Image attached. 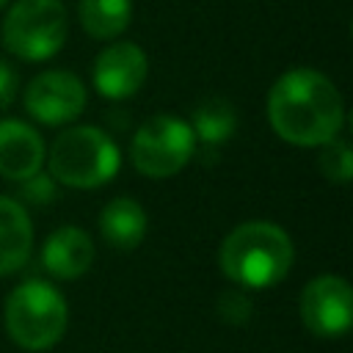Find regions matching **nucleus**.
I'll return each instance as SVG.
<instances>
[{
    "label": "nucleus",
    "mask_w": 353,
    "mask_h": 353,
    "mask_svg": "<svg viewBox=\"0 0 353 353\" xmlns=\"http://www.w3.org/2000/svg\"><path fill=\"white\" fill-rule=\"evenodd\" d=\"M268 119L281 141L323 146L339 135L345 108L336 85L325 74L314 69H290L268 94Z\"/></svg>",
    "instance_id": "1"
},
{
    "label": "nucleus",
    "mask_w": 353,
    "mask_h": 353,
    "mask_svg": "<svg viewBox=\"0 0 353 353\" xmlns=\"http://www.w3.org/2000/svg\"><path fill=\"white\" fill-rule=\"evenodd\" d=\"M218 262L221 270L243 287H273L292 268V240L276 223L248 221L226 234Z\"/></svg>",
    "instance_id": "2"
},
{
    "label": "nucleus",
    "mask_w": 353,
    "mask_h": 353,
    "mask_svg": "<svg viewBox=\"0 0 353 353\" xmlns=\"http://www.w3.org/2000/svg\"><path fill=\"white\" fill-rule=\"evenodd\" d=\"M121 154L99 127H72L50 149V176L69 188H99L119 171Z\"/></svg>",
    "instance_id": "3"
},
{
    "label": "nucleus",
    "mask_w": 353,
    "mask_h": 353,
    "mask_svg": "<svg viewBox=\"0 0 353 353\" xmlns=\"http://www.w3.org/2000/svg\"><path fill=\"white\" fill-rule=\"evenodd\" d=\"M66 303L47 281H25L6 301V328L19 347L47 350L66 331Z\"/></svg>",
    "instance_id": "4"
},
{
    "label": "nucleus",
    "mask_w": 353,
    "mask_h": 353,
    "mask_svg": "<svg viewBox=\"0 0 353 353\" xmlns=\"http://www.w3.org/2000/svg\"><path fill=\"white\" fill-rule=\"evenodd\" d=\"M66 8L61 0H17L3 22V44L25 61L52 58L66 41Z\"/></svg>",
    "instance_id": "5"
},
{
    "label": "nucleus",
    "mask_w": 353,
    "mask_h": 353,
    "mask_svg": "<svg viewBox=\"0 0 353 353\" xmlns=\"http://www.w3.org/2000/svg\"><path fill=\"white\" fill-rule=\"evenodd\" d=\"M193 149H196V135L190 124L165 113L146 119L135 130L130 143L132 165L152 179H165L182 171L185 163L193 157Z\"/></svg>",
    "instance_id": "6"
},
{
    "label": "nucleus",
    "mask_w": 353,
    "mask_h": 353,
    "mask_svg": "<svg viewBox=\"0 0 353 353\" xmlns=\"http://www.w3.org/2000/svg\"><path fill=\"white\" fill-rule=\"evenodd\" d=\"M85 108V85L72 72L50 69L25 88V110L41 124H66Z\"/></svg>",
    "instance_id": "7"
},
{
    "label": "nucleus",
    "mask_w": 353,
    "mask_h": 353,
    "mask_svg": "<svg viewBox=\"0 0 353 353\" xmlns=\"http://www.w3.org/2000/svg\"><path fill=\"white\" fill-rule=\"evenodd\" d=\"M353 292L339 276H317L301 292L303 325L317 336H339L350 328Z\"/></svg>",
    "instance_id": "8"
},
{
    "label": "nucleus",
    "mask_w": 353,
    "mask_h": 353,
    "mask_svg": "<svg viewBox=\"0 0 353 353\" xmlns=\"http://www.w3.org/2000/svg\"><path fill=\"white\" fill-rule=\"evenodd\" d=\"M146 72L149 63L143 50L132 41H116L94 61V88L108 99H127L143 85Z\"/></svg>",
    "instance_id": "9"
},
{
    "label": "nucleus",
    "mask_w": 353,
    "mask_h": 353,
    "mask_svg": "<svg viewBox=\"0 0 353 353\" xmlns=\"http://www.w3.org/2000/svg\"><path fill=\"white\" fill-rule=\"evenodd\" d=\"M44 163V141L41 135L17 119L0 121V174L6 179L22 182L36 174Z\"/></svg>",
    "instance_id": "10"
},
{
    "label": "nucleus",
    "mask_w": 353,
    "mask_h": 353,
    "mask_svg": "<svg viewBox=\"0 0 353 353\" xmlns=\"http://www.w3.org/2000/svg\"><path fill=\"white\" fill-rule=\"evenodd\" d=\"M91 262H94V243L77 226L55 229L41 248V265L55 279H77L91 268Z\"/></svg>",
    "instance_id": "11"
},
{
    "label": "nucleus",
    "mask_w": 353,
    "mask_h": 353,
    "mask_svg": "<svg viewBox=\"0 0 353 353\" xmlns=\"http://www.w3.org/2000/svg\"><path fill=\"white\" fill-rule=\"evenodd\" d=\"M33 245V226L25 207L8 196H0V276L19 270Z\"/></svg>",
    "instance_id": "12"
},
{
    "label": "nucleus",
    "mask_w": 353,
    "mask_h": 353,
    "mask_svg": "<svg viewBox=\"0 0 353 353\" xmlns=\"http://www.w3.org/2000/svg\"><path fill=\"white\" fill-rule=\"evenodd\" d=\"M99 232L108 240V245L119 251H132L141 245L146 234V212L135 199H113L102 207L99 215Z\"/></svg>",
    "instance_id": "13"
},
{
    "label": "nucleus",
    "mask_w": 353,
    "mask_h": 353,
    "mask_svg": "<svg viewBox=\"0 0 353 353\" xmlns=\"http://www.w3.org/2000/svg\"><path fill=\"white\" fill-rule=\"evenodd\" d=\"M190 130L207 146L226 143L237 130V113H234L232 102H226L221 97H210V99L196 105L193 119H190Z\"/></svg>",
    "instance_id": "14"
},
{
    "label": "nucleus",
    "mask_w": 353,
    "mask_h": 353,
    "mask_svg": "<svg viewBox=\"0 0 353 353\" xmlns=\"http://www.w3.org/2000/svg\"><path fill=\"white\" fill-rule=\"evenodd\" d=\"M132 17L130 0H80L83 30L94 39H113L127 30Z\"/></svg>",
    "instance_id": "15"
},
{
    "label": "nucleus",
    "mask_w": 353,
    "mask_h": 353,
    "mask_svg": "<svg viewBox=\"0 0 353 353\" xmlns=\"http://www.w3.org/2000/svg\"><path fill=\"white\" fill-rule=\"evenodd\" d=\"M320 171H323L331 182H339V185H347V182H350V176H353V154H350L347 141L331 138L328 143H323V152H320Z\"/></svg>",
    "instance_id": "16"
},
{
    "label": "nucleus",
    "mask_w": 353,
    "mask_h": 353,
    "mask_svg": "<svg viewBox=\"0 0 353 353\" xmlns=\"http://www.w3.org/2000/svg\"><path fill=\"white\" fill-rule=\"evenodd\" d=\"M19 199H25L28 204H50L55 199V182L50 174H30L28 179L19 182Z\"/></svg>",
    "instance_id": "17"
},
{
    "label": "nucleus",
    "mask_w": 353,
    "mask_h": 353,
    "mask_svg": "<svg viewBox=\"0 0 353 353\" xmlns=\"http://www.w3.org/2000/svg\"><path fill=\"white\" fill-rule=\"evenodd\" d=\"M218 312L221 317H226L229 323H245L248 314H251V301L240 292H226L221 301H218Z\"/></svg>",
    "instance_id": "18"
},
{
    "label": "nucleus",
    "mask_w": 353,
    "mask_h": 353,
    "mask_svg": "<svg viewBox=\"0 0 353 353\" xmlns=\"http://www.w3.org/2000/svg\"><path fill=\"white\" fill-rule=\"evenodd\" d=\"M14 99H17V72L11 63L0 61V113L8 110Z\"/></svg>",
    "instance_id": "19"
},
{
    "label": "nucleus",
    "mask_w": 353,
    "mask_h": 353,
    "mask_svg": "<svg viewBox=\"0 0 353 353\" xmlns=\"http://www.w3.org/2000/svg\"><path fill=\"white\" fill-rule=\"evenodd\" d=\"M6 3H8V0H0V8H3V6H6Z\"/></svg>",
    "instance_id": "20"
}]
</instances>
